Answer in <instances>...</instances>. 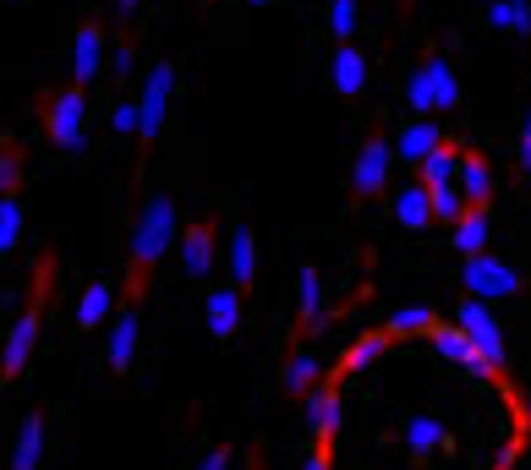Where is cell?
Masks as SVG:
<instances>
[{"mask_svg":"<svg viewBox=\"0 0 531 470\" xmlns=\"http://www.w3.org/2000/svg\"><path fill=\"white\" fill-rule=\"evenodd\" d=\"M33 345H39V312L28 307L17 323H11V339H6V350H0V378H17V372L28 367Z\"/></svg>","mask_w":531,"mask_h":470,"instance_id":"cell-6","label":"cell"},{"mask_svg":"<svg viewBox=\"0 0 531 470\" xmlns=\"http://www.w3.org/2000/svg\"><path fill=\"white\" fill-rule=\"evenodd\" d=\"M455 246L466 257H482L488 252V208H471L466 219H455Z\"/></svg>","mask_w":531,"mask_h":470,"instance_id":"cell-22","label":"cell"},{"mask_svg":"<svg viewBox=\"0 0 531 470\" xmlns=\"http://www.w3.org/2000/svg\"><path fill=\"white\" fill-rule=\"evenodd\" d=\"M302 399H307V427L318 432V443H329L334 438V421H340V389H313Z\"/></svg>","mask_w":531,"mask_h":470,"instance_id":"cell-14","label":"cell"},{"mask_svg":"<svg viewBox=\"0 0 531 470\" xmlns=\"http://www.w3.org/2000/svg\"><path fill=\"white\" fill-rule=\"evenodd\" d=\"M17 230H22V203L17 197H0V252L17 246Z\"/></svg>","mask_w":531,"mask_h":470,"instance_id":"cell-27","label":"cell"},{"mask_svg":"<svg viewBox=\"0 0 531 470\" xmlns=\"http://www.w3.org/2000/svg\"><path fill=\"white\" fill-rule=\"evenodd\" d=\"M99 61H105V33L94 22L77 28V55H72V88H88L99 77Z\"/></svg>","mask_w":531,"mask_h":470,"instance_id":"cell-7","label":"cell"},{"mask_svg":"<svg viewBox=\"0 0 531 470\" xmlns=\"http://www.w3.org/2000/svg\"><path fill=\"white\" fill-rule=\"evenodd\" d=\"M460 159H466V148H455V143L433 148V154L422 159V186H427V192H444V186H460Z\"/></svg>","mask_w":531,"mask_h":470,"instance_id":"cell-10","label":"cell"},{"mask_svg":"<svg viewBox=\"0 0 531 470\" xmlns=\"http://www.w3.org/2000/svg\"><path fill=\"white\" fill-rule=\"evenodd\" d=\"M198 470H230V454L225 449H209V454H203V465Z\"/></svg>","mask_w":531,"mask_h":470,"instance_id":"cell-33","label":"cell"},{"mask_svg":"<svg viewBox=\"0 0 531 470\" xmlns=\"http://www.w3.org/2000/svg\"><path fill=\"white\" fill-rule=\"evenodd\" d=\"M110 126H115V132H137V104H115Z\"/></svg>","mask_w":531,"mask_h":470,"instance_id":"cell-32","label":"cell"},{"mask_svg":"<svg viewBox=\"0 0 531 470\" xmlns=\"http://www.w3.org/2000/svg\"><path fill=\"white\" fill-rule=\"evenodd\" d=\"M460 279H466V296L477 301H499V296H515L521 290V274H515L510 263H499V257H466V268H460Z\"/></svg>","mask_w":531,"mask_h":470,"instance_id":"cell-3","label":"cell"},{"mask_svg":"<svg viewBox=\"0 0 531 470\" xmlns=\"http://www.w3.org/2000/svg\"><path fill=\"white\" fill-rule=\"evenodd\" d=\"M384 181H389V143L373 137V143L362 148V159H356V197L384 192Z\"/></svg>","mask_w":531,"mask_h":470,"instance_id":"cell-9","label":"cell"},{"mask_svg":"<svg viewBox=\"0 0 531 470\" xmlns=\"http://www.w3.org/2000/svg\"><path fill=\"white\" fill-rule=\"evenodd\" d=\"M22 186V148L6 143V154H0V197H17Z\"/></svg>","mask_w":531,"mask_h":470,"instance_id":"cell-29","label":"cell"},{"mask_svg":"<svg viewBox=\"0 0 531 470\" xmlns=\"http://www.w3.org/2000/svg\"><path fill=\"white\" fill-rule=\"evenodd\" d=\"M433 148H444V126H438V121H417V126H406V132H400V154H406V159L422 164Z\"/></svg>","mask_w":531,"mask_h":470,"instance_id":"cell-21","label":"cell"},{"mask_svg":"<svg viewBox=\"0 0 531 470\" xmlns=\"http://www.w3.org/2000/svg\"><path fill=\"white\" fill-rule=\"evenodd\" d=\"M395 214H400V225L427 230V225H433V192H427L422 181L400 186V197H395Z\"/></svg>","mask_w":531,"mask_h":470,"instance_id":"cell-12","label":"cell"},{"mask_svg":"<svg viewBox=\"0 0 531 470\" xmlns=\"http://www.w3.org/2000/svg\"><path fill=\"white\" fill-rule=\"evenodd\" d=\"M285 389H291V394H313L318 389V367H313L307 350H296V356H291V367H285Z\"/></svg>","mask_w":531,"mask_h":470,"instance_id":"cell-26","label":"cell"},{"mask_svg":"<svg viewBox=\"0 0 531 470\" xmlns=\"http://www.w3.org/2000/svg\"><path fill=\"white\" fill-rule=\"evenodd\" d=\"M406 104H411V110H433V88H427V77H422V66H417V77H411L406 82Z\"/></svg>","mask_w":531,"mask_h":470,"instance_id":"cell-31","label":"cell"},{"mask_svg":"<svg viewBox=\"0 0 531 470\" xmlns=\"http://www.w3.org/2000/svg\"><path fill=\"white\" fill-rule=\"evenodd\" d=\"M252 274H258V241H252V230H230V279L241 285H252Z\"/></svg>","mask_w":531,"mask_h":470,"instance_id":"cell-17","label":"cell"},{"mask_svg":"<svg viewBox=\"0 0 531 470\" xmlns=\"http://www.w3.org/2000/svg\"><path fill=\"white\" fill-rule=\"evenodd\" d=\"M329 22H334V39H351V33H356V0H334V6H329Z\"/></svg>","mask_w":531,"mask_h":470,"instance_id":"cell-30","label":"cell"},{"mask_svg":"<svg viewBox=\"0 0 531 470\" xmlns=\"http://www.w3.org/2000/svg\"><path fill=\"white\" fill-rule=\"evenodd\" d=\"M488 22L493 28H510V33H531V0H493Z\"/></svg>","mask_w":531,"mask_h":470,"instance_id":"cell-24","label":"cell"},{"mask_svg":"<svg viewBox=\"0 0 531 470\" xmlns=\"http://www.w3.org/2000/svg\"><path fill=\"white\" fill-rule=\"evenodd\" d=\"M433 323H438V317L427 312V307H406V312H395V317H389V334H395V339H411V334H433Z\"/></svg>","mask_w":531,"mask_h":470,"instance_id":"cell-25","label":"cell"},{"mask_svg":"<svg viewBox=\"0 0 531 470\" xmlns=\"http://www.w3.org/2000/svg\"><path fill=\"white\" fill-rule=\"evenodd\" d=\"M521 164L531 170V121H526V137H521Z\"/></svg>","mask_w":531,"mask_h":470,"instance_id":"cell-34","label":"cell"},{"mask_svg":"<svg viewBox=\"0 0 531 470\" xmlns=\"http://www.w3.org/2000/svg\"><path fill=\"white\" fill-rule=\"evenodd\" d=\"M318 312H323V279L313 268H302V323H318Z\"/></svg>","mask_w":531,"mask_h":470,"instance_id":"cell-28","label":"cell"},{"mask_svg":"<svg viewBox=\"0 0 531 470\" xmlns=\"http://www.w3.org/2000/svg\"><path fill=\"white\" fill-rule=\"evenodd\" d=\"M252 6H269V0H252Z\"/></svg>","mask_w":531,"mask_h":470,"instance_id":"cell-36","label":"cell"},{"mask_svg":"<svg viewBox=\"0 0 531 470\" xmlns=\"http://www.w3.org/2000/svg\"><path fill=\"white\" fill-rule=\"evenodd\" d=\"M170 88H176V72H170V66L159 61L154 72H148V82H143V99H137V137H143V143H154L159 126H165Z\"/></svg>","mask_w":531,"mask_h":470,"instance_id":"cell-4","label":"cell"},{"mask_svg":"<svg viewBox=\"0 0 531 470\" xmlns=\"http://www.w3.org/2000/svg\"><path fill=\"white\" fill-rule=\"evenodd\" d=\"M181 268H187V274H209L214 268V230L209 225L181 230Z\"/></svg>","mask_w":531,"mask_h":470,"instance_id":"cell-13","label":"cell"},{"mask_svg":"<svg viewBox=\"0 0 531 470\" xmlns=\"http://www.w3.org/2000/svg\"><path fill=\"white\" fill-rule=\"evenodd\" d=\"M400 6H411V0H400Z\"/></svg>","mask_w":531,"mask_h":470,"instance_id":"cell-37","label":"cell"},{"mask_svg":"<svg viewBox=\"0 0 531 470\" xmlns=\"http://www.w3.org/2000/svg\"><path fill=\"white\" fill-rule=\"evenodd\" d=\"M83 88H66L61 99H50V110H44V126H50V143L61 148H77L83 143Z\"/></svg>","mask_w":531,"mask_h":470,"instance_id":"cell-5","label":"cell"},{"mask_svg":"<svg viewBox=\"0 0 531 470\" xmlns=\"http://www.w3.org/2000/svg\"><path fill=\"white\" fill-rule=\"evenodd\" d=\"M236 323H241V296H236V290H214V296H209V334L230 339V334H236Z\"/></svg>","mask_w":531,"mask_h":470,"instance_id":"cell-20","label":"cell"},{"mask_svg":"<svg viewBox=\"0 0 531 470\" xmlns=\"http://www.w3.org/2000/svg\"><path fill=\"white\" fill-rule=\"evenodd\" d=\"M307 470H329V460H323V454H318V460H307Z\"/></svg>","mask_w":531,"mask_h":470,"instance_id":"cell-35","label":"cell"},{"mask_svg":"<svg viewBox=\"0 0 531 470\" xmlns=\"http://www.w3.org/2000/svg\"><path fill=\"white\" fill-rule=\"evenodd\" d=\"M455 323H460V334L471 339V345L482 350V361H488L493 372L504 367V334H499V323H493V312H488V301H477V296H466L460 301V312H455Z\"/></svg>","mask_w":531,"mask_h":470,"instance_id":"cell-2","label":"cell"},{"mask_svg":"<svg viewBox=\"0 0 531 470\" xmlns=\"http://www.w3.org/2000/svg\"><path fill=\"white\" fill-rule=\"evenodd\" d=\"M488 186H493V175H488V164H482L477 154H466L460 159V197H466V208H488Z\"/></svg>","mask_w":531,"mask_h":470,"instance_id":"cell-16","label":"cell"},{"mask_svg":"<svg viewBox=\"0 0 531 470\" xmlns=\"http://www.w3.org/2000/svg\"><path fill=\"white\" fill-rule=\"evenodd\" d=\"M389 339H395V334H389V328H373V334H362L351 350H345V361H340V378L351 383L356 372H367V367H373V361L389 350Z\"/></svg>","mask_w":531,"mask_h":470,"instance_id":"cell-11","label":"cell"},{"mask_svg":"<svg viewBox=\"0 0 531 470\" xmlns=\"http://www.w3.org/2000/svg\"><path fill=\"white\" fill-rule=\"evenodd\" d=\"M39 454H44V410H33L17 432V460H11V470H39Z\"/></svg>","mask_w":531,"mask_h":470,"instance_id":"cell-18","label":"cell"},{"mask_svg":"<svg viewBox=\"0 0 531 470\" xmlns=\"http://www.w3.org/2000/svg\"><path fill=\"white\" fill-rule=\"evenodd\" d=\"M132 350H137V307H132V301H121L115 317H110V367L126 372V367H132Z\"/></svg>","mask_w":531,"mask_h":470,"instance_id":"cell-8","label":"cell"},{"mask_svg":"<svg viewBox=\"0 0 531 470\" xmlns=\"http://www.w3.org/2000/svg\"><path fill=\"white\" fill-rule=\"evenodd\" d=\"M362 82H367V61L351 50V44H340V50H334V88H340V93H362Z\"/></svg>","mask_w":531,"mask_h":470,"instance_id":"cell-23","label":"cell"},{"mask_svg":"<svg viewBox=\"0 0 531 470\" xmlns=\"http://www.w3.org/2000/svg\"><path fill=\"white\" fill-rule=\"evenodd\" d=\"M422 77H427V88H433V110H455V104H460V82H455V72H449L444 55H427Z\"/></svg>","mask_w":531,"mask_h":470,"instance_id":"cell-15","label":"cell"},{"mask_svg":"<svg viewBox=\"0 0 531 470\" xmlns=\"http://www.w3.org/2000/svg\"><path fill=\"white\" fill-rule=\"evenodd\" d=\"M170 235H181V230H176V203L159 192V197H148L143 219H137V235H132V285H126L121 301H137V290H143V274L159 263V252L170 246Z\"/></svg>","mask_w":531,"mask_h":470,"instance_id":"cell-1","label":"cell"},{"mask_svg":"<svg viewBox=\"0 0 531 470\" xmlns=\"http://www.w3.org/2000/svg\"><path fill=\"white\" fill-rule=\"evenodd\" d=\"M110 317H115V290L94 279V285L83 290V301H77V323H83V328H99V323H110Z\"/></svg>","mask_w":531,"mask_h":470,"instance_id":"cell-19","label":"cell"}]
</instances>
